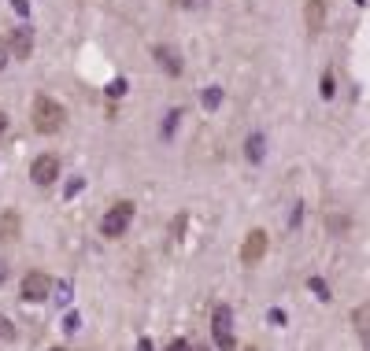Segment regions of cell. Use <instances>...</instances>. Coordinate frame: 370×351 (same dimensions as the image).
<instances>
[{
	"label": "cell",
	"mask_w": 370,
	"mask_h": 351,
	"mask_svg": "<svg viewBox=\"0 0 370 351\" xmlns=\"http://www.w3.org/2000/svg\"><path fill=\"white\" fill-rule=\"evenodd\" d=\"M30 122H34L37 133H59L63 122H67V111L59 100H52L48 93H37L34 104H30Z\"/></svg>",
	"instance_id": "cell-1"
},
{
	"label": "cell",
	"mask_w": 370,
	"mask_h": 351,
	"mask_svg": "<svg viewBox=\"0 0 370 351\" xmlns=\"http://www.w3.org/2000/svg\"><path fill=\"white\" fill-rule=\"evenodd\" d=\"M130 222H134V203L130 200H119V203H111L104 218H100V233L108 237V241H119V237L130 230Z\"/></svg>",
	"instance_id": "cell-2"
},
{
	"label": "cell",
	"mask_w": 370,
	"mask_h": 351,
	"mask_svg": "<svg viewBox=\"0 0 370 351\" xmlns=\"http://www.w3.org/2000/svg\"><path fill=\"white\" fill-rule=\"evenodd\" d=\"M212 337L219 347H237L233 340V311H230V303H215V311H212Z\"/></svg>",
	"instance_id": "cell-3"
},
{
	"label": "cell",
	"mask_w": 370,
	"mask_h": 351,
	"mask_svg": "<svg viewBox=\"0 0 370 351\" xmlns=\"http://www.w3.org/2000/svg\"><path fill=\"white\" fill-rule=\"evenodd\" d=\"M19 292H23L26 303H45L48 292H52V281H48L45 270H30V274L23 278V285H19Z\"/></svg>",
	"instance_id": "cell-4"
},
{
	"label": "cell",
	"mask_w": 370,
	"mask_h": 351,
	"mask_svg": "<svg viewBox=\"0 0 370 351\" xmlns=\"http://www.w3.org/2000/svg\"><path fill=\"white\" fill-rule=\"evenodd\" d=\"M56 178H59V159L56 155H37L34 163H30V182H34V185L48 189Z\"/></svg>",
	"instance_id": "cell-5"
},
{
	"label": "cell",
	"mask_w": 370,
	"mask_h": 351,
	"mask_svg": "<svg viewBox=\"0 0 370 351\" xmlns=\"http://www.w3.org/2000/svg\"><path fill=\"white\" fill-rule=\"evenodd\" d=\"M8 49H11V56L19 63L30 59V56H34V30H30V26H15L11 37H8Z\"/></svg>",
	"instance_id": "cell-6"
},
{
	"label": "cell",
	"mask_w": 370,
	"mask_h": 351,
	"mask_svg": "<svg viewBox=\"0 0 370 351\" xmlns=\"http://www.w3.org/2000/svg\"><path fill=\"white\" fill-rule=\"evenodd\" d=\"M303 26L308 34L318 37L326 30V0H303Z\"/></svg>",
	"instance_id": "cell-7"
},
{
	"label": "cell",
	"mask_w": 370,
	"mask_h": 351,
	"mask_svg": "<svg viewBox=\"0 0 370 351\" xmlns=\"http://www.w3.org/2000/svg\"><path fill=\"white\" fill-rule=\"evenodd\" d=\"M263 255H267V233L263 230H252L245 237V244H241V263L252 266V263H260Z\"/></svg>",
	"instance_id": "cell-8"
},
{
	"label": "cell",
	"mask_w": 370,
	"mask_h": 351,
	"mask_svg": "<svg viewBox=\"0 0 370 351\" xmlns=\"http://www.w3.org/2000/svg\"><path fill=\"white\" fill-rule=\"evenodd\" d=\"M152 56H156V63H159V71H167L170 78H178V74L185 71V67H182V56H178V49H174V44H156Z\"/></svg>",
	"instance_id": "cell-9"
},
{
	"label": "cell",
	"mask_w": 370,
	"mask_h": 351,
	"mask_svg": "<svg viewBox=\"0 0 370 351\" xmlns=\"http://www.w3.org/2000/svg\"><path fill=\"white\" fill-rule=\"evenodd\" d=\"M19 230H23V218H19V215H15V211H0V244L15 241V237H19Z\"/></svg>",
	"instance_id": "cell-10"
},
{
	"label": "cell",
	"mask_w": 370,
	"mask_h": 351,
	"mask_svg": "<svg viewBox=\"0 0 370 351\" xmlns=\"http://www.w3.org/2000/svg\"><path fill=\"white\" fill-rule=\"evenodd\" d=\"M352 326H356L359 340H363V344H370V303H363V307L352 311Z\"/></svg>",
	"instance_id": "cell-11"
},
{
	"label": "cell",
	"mask_w": 370,
	"mask_h": 351,
	"mask_svg": "<svg viewBox=\"0 0 370 351\" xmlns=\"http://www.w3.org/2000/svg\"><path fill=\"white\" fill-rule=\"evenodd\" d=\"M267 148V141H263V133H248V141H245V155H248V163H263V152Z\"/></svg>",
	"instance_id": "cell-12"
},
{
	"label": "cell",
	"mask_w": 370,
	"mask_h": 351,
	"mask_svg": "<svg viewBox=\"0 0 370 351\" xmlns=\"http://www.w3.org/2000/svg\"><path fill=\"white\" fill-rule=\"evenodd\" d=\"M200 100H204V107H207V111H219V107H222V89H219V85H207Z\"/></svg>",
	"instance_id": "cell-13"
},
{
	"label": "cell",
	"mask_w": 370,
	"mask_h": 351,
	"mask_svg": "<svg viewBox=\"0 0 370 351\" xmlns=\"http://www.w3.org/2000/svg\"><path fill=\"white\" fill-rule=\"evenodd\" d=\"M178 119H182V107H174L170 115H167V122H163V130H159V133H163V141L174 137V130H178Z\"/></svg>",
	"instance_id": "cell-14"
},
{
	"label": "cell",
	"mask_w": 370,
	"mask_h": 351,
	"mask_svg": "<svg viewBox=\"0 0 370 351\" xmlns=\"http://www.w3.org/2000/svg\"><path fill=\"white\" fill-rule=\"evenodd\" d=\"M15 337H19V329L11 326V318L0 314V340H15Z\"/></svg>",
	"instance_id": "cell-15"
},
{
	"label": "cell",
	"mask_w": 370,
	"mask_h": 351,
	"mask_svg": "<svg viewBox=\"0 0 370 351\" xmlns=\"http://www.w3.org/2000/svg\"><path fill=\"white\" fill-rule=\"evenodd\" d=\"M308 285H311V289H315V296H318V299H323V303H330V285H326L323 278H311Z\"/></svg>",
	"instance_id": "cell-16"
},
{
	"label": "cell",
	"mask_w": 370,
	"mask_h": 351,
	"mask_svg": "<svg viewBox=\"0 0 370 351\" xmlns=\"http://www.w3.org/2000/svg\"><path fill=\"white\" fill-rule=\"evenodd\" d=\"M82 189H86V178H71V185L63 189V200H74L78 193H82Z\"/></svg>",
	"instance_id": "cell-17"
},
{
	"label": "cell",
	"mask_w": 370,
	"mask_h": 351,
	"mask_svg": "<svg viewBox=\"0 0 370 351\" xmlns=\"http://www.w3.org/2000/svg\"><path fill=\"white\" fill-rule=\"evenodd\" d=\"M78 326H82V318H78V314H67V318H63V333H67V337H74Z\"/></svg>",
	"instance_id": "cell-18"
},
{
	"label": "cell",
	"mask_w": 370,
	"mask_h": 351,
	"mask_svg": "<svg viewBox=\"0 0 370 351\" xmlns=\"http://www.w3.org/2000/svg\"><path fill=\"white\" fill-rule=\"evenodd\" d=\"M56 303H59V307H67V303H71V281H59V292H56Z\"/></svg>",
	"instance_id": "cell-19"
},
{
	"label": "cell",
	"mask_w": 370,
	"mask_h": 351,
	"mask_svg": "<svg viewBox=\"0 0 370 351\" xmlns=\"http://www.w3.org/2000/svg\"><path fill=\"white\" fill-rule=\"evenodd\" d=\"M185 215H178V218H174V226H170V237H174V241H182V233H185Z\"/></svg>",
	"instance_id": "cell-20"
},
{
	"label": "cell",
	"mask_w": 370,
	"mask_h": 351,
	"mask_svg": "<svg viewBox=\"0 0 370 351\" xmlns=\"http://www.w3.org/2000/svg\"><path fill=\"white\" fill-rule=\"evenodd\" d=\"M122 93H126V78H115V82L108 85V97H115V100H119Z\"/></svg>",
	"instance_id": "cell-21"
},
{
	"label": "cell",
	"mask_w": 370,
	"mask_h": 351,
	"mask_svg": "<svg viewBox=\"0 0 370 351\" xmlns=\"http://www.w3.org/2000/svg\"><path fill=\"white\" fill-rule=\"evenodd\" d=\"M207 0H174V8H182V11H192V8H204Z\"/></svg>",
	"instance_id": "cell-22"
},
{
	"label": "cell",
	"mask_w": 370,
	"mask_h": 351,
	"mask_svg": "<svg viewBox=\"0 0 370 351\" xmlns=\"http://www.w3.org/2000/svg\"><path fill=\"white\" fill-rule=\"evenodd\" d=\"M323 97H326V100L333 97V74H330V71L323 74Z\"/></svg>",
	"instance_id": "cell-23"
},
{
	"label": "cell",
	"mask_w": 370,
	"mask_h": 351,
	"mask_svg": "<svg viewBox=\"0 0 370 351\" xmlns=\"http://www.w3.org/2000/svg\"><path fill=\"white\" fill-rule=\"evenodd\" d=\"M267 318H270L274 326H285V311H278V307H270V311H267Z\"/></svg>",
	"instance_id": "cell-24"
},
{
	"label": "cell",
	"mask_w": 370,
	"mask_h": 351,
	"mask_svg": "<svg viewBox=\"0 0 370 351\" xmlns=\"http://www.w3.org/2000/svg\"><path fill=\"white\" fill-rule=\"evenodd\" d=\"M8 56H11V49H8V41H0V71L8 67Z\"/></svg>",
	"instance_id": "cell-25"
},
{
	"label": "cell",
	"mask_w": 370,
	"mask_h": 351,
	"mask_svg": "<svg viewBox=\"0 0 370 351\" xmlns=\"http://www.w3.org/2000/svg\"><path fill=\"white\" fill-rule=\"evenodd\" d=\"M11 8L19 11V15H26V11H30V0H11Z\"/></svg>",
	"instance_id": "cell-26"
},
{
	"label": "cell",
	"mask_w": 370,
	"mask_h": 351,
	"mask_svg": "<svg viewBox=\"0 0 370 351\" xmlns=\"http://www.w3.org/2000/svg\"><path fill=\"white\" fill-rule=\"evenodd\" d=\"M4 133H8V115L0 111V141H4Z\"/></svg>",
	"instance_id": "cell-27"
},
{
	"label": "cell",
	"mask_w": 370,
	"mask_h": 351,
	"mask_svg": "<svg viewBox=\"0 0 370 351\" xmlns=\"http://www.w3.org/2000/svg\"><path fill=\"white\" fill-rule=\"evenodd\" d=\"M4 281H8V263L0 259V285H4Z\"/></svg>",
	"instance_id": "cell-28"
},
{
	"label": "cell",
	"mask_w": 370,
	"mask_h": 351,
	"mask_svg": "<svg viewBox=\"0 0 370 351\" xmlns=\"http://www.w3.org/2000/svg\"><path fill=\"white\" fill-rule=\"evenodd\" d=\"M356 4H359V8H363V4H366V0H356Z\"/></svg>",
	"instance_id": "cell-29"
}]
</instances>
